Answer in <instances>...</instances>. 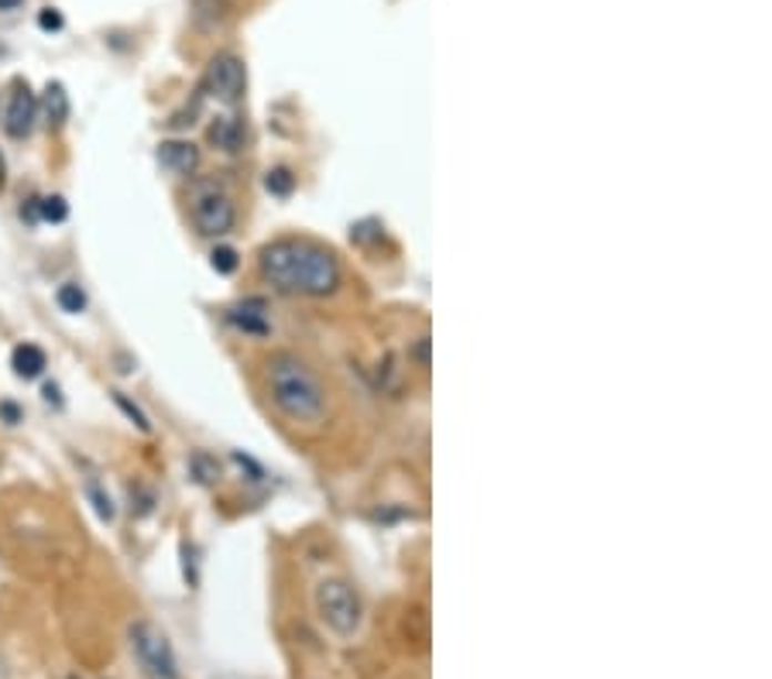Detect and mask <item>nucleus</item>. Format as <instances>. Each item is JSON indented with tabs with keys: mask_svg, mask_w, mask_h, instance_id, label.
Returning <instances> with one entry per match:
<instances>
[{
	"mask_svg": "<svg viewBox=\"0 0 772 679\" xmlns=\"http://www.w3.org/2000/svg\"><path fill=\"white\" fill-rule=\"evenodd\" d=\"M257 268H262V278L275 292L306 298L334 295L344 282L337 254L306 237H278L265 244L262 254H257Z\"/></svg>",
	"mask_w": 772,
	"mask_h": 679,
	"instance_id": "obj_1",
	"label": "nucleus"
},
{
	"mask_svg": "<svg viewBox=\"0 0 772 679\" xmlns=\"http://www.w3.org/2000/svg\"><path fill=\"white\" fill-rule=\"evenodd\" d=\"M265 382L275 408L296 426H319L326 419V388L319 374L296 354L278 351L265 364Z\"/></svg>",
	"mask_w": 772,
	"mask_h": 679,
	"instance_id": "obj_2",
	"label": "nucleus"
},
{
	"mask_svg": "<svg viewBox=\"0 0 772 679\" xmlns=\"http://www.w3.org/2000/svg\"><path fill=\"white\" fill-rule=\"evenodd\" d=\"M190 220L203 237H227L237 223V210H234L231 193L216 179H193Z\"/></svg>",
	"mask_w": 772,
	"mask_h": 679,
	"instance_id": "obj_3",
	"label": "nucleus"
},
{
	"mask_svg": "<svg viewBox=\"0 0 772 679\" xmlns=\"http://www.w3.org/2000/svg\"><path fill=\"white\" fill-rule=\"evenodd\" d=\"M128 646H131V656H134L144 679H179V662L172 652V641L149 618H138L128 628Z\"/></svg>",
	"mask_w": 772,
	"mask_h": 679,
	"instance_id": "obj_4",
	"label": "nucleus"
},
{
	"mask_svg": "<svg viewBox=\"0 0 772 679\" xmlns=\"http://www.w3.org/2000/svg\"><path fill=\"white\" fill-rule=\"evenodd\" d=\"M316 611H319V621L337 631V635H354L364 621V604H360V594L341 580V577H326L316 584Z\"/></svg>",
	"mask_w": 772,
	"mask_h": 679,
	"instance_id": "obj_5",
	"label": "nucleus"
},
{
	"mask_svg": "<svg viewBox=\"0 0 772 679\" xmlns=\"http://www.w3.org/2000/svg\"><path fill=\"white\" fill-rule=\"evenodd\" d=\"M244 62L231 52L216 55L210 65H206V80H203V90L220 100V103H237L244 97Z\"/></svg>",
	"mask_w": 772,
	"mask_h": 679,
	"instance_id": "obj_6",
	"label": "nucleus"
},
{
	"mask_svg": "<svg viewBox=\"0 0 772 679\" xmlns=\"http://www.w3.org/2000/svg\"><path fill=\"white\" fill-rule=\"evenodd\" d=\"M34 121H39V100H34V93L28 87H21L11 103H8V118H4V131L11 138H28L34 131Z\"/></svg>",
	"mask_w": 772,
	"mask_h": 679,
	"instance_id": "obj_7",
	"label": "nucleus"
},
{
	"mask_svg": "<svg viewBox=\"0 0 772 679\" xmlns=\"http://www.w3.org/2000/svg\"><path fill=\"white\" fill-rule=\"evenodd\" d=\"M224 320L241 330L244 336H268L272 333V323H268V313H265V302H257V298H247L241 302V306H231L224 313Z\"/></svg>",
	"mask_w": 772,
	"mask_h": 679,
	"instance_id": "obj_8",
	"label": "nucleus"
},
{
	"mask_svg": "<svg viewBox=\"0 0 772 679\" xmlns=\"http://www.w3.org/2000/svg\"><path fill=\"white\" fill-rule=\"evenodd\" d=\"M159 162L169 172H175V175H190L200 165V148L193 141H179V138L175 141H162L159 144Z\"/></svg>",
	"mask_w": 772,
	"mask_h": 679,
	"instance_id": "obj_9",
	"label": "nucleus"
},
{
	"mask_svg": "<svg viewBox=\"0 0 772 679\" xmlns=\"http://www.w3.org/2000/svg\"><path fill=\"white\" fill-rule=\"evenodd\" d=\"M11 367L21 382H34V377H42V371L49 367V357L39 344H18L11 354Z\"/></svg>",
	"mask_w": 772,
	"mask_h": 679,
	"instance_id": "obj_10",
	"label": "nucleus"
},
{
	"mask_svg": "<svg viewBox=\"0 0 772 679\" xmlns=\"http://www.w3.org/2000/svg\"><path fill=\"white\" fill-rule=\"evenodd\" d=\"M206 138H210V144L220 148V151H241V144H244V128H241L237 118H216V121L210 124Z\"/></svg>",
	"mask_w": 772,
	"mask_h": 679,
	"instance_id": "obj_11",
	"label": "nucleus"
},
{
	"mask_svg": "<svg viewBox=\"0 0 772 679\" xmlns=\"http://www.w3.org/2000/svg\"><path fill=\"white\" fill-rule=\"evenodd\" d=\"M45 118H49V124H65V118H69V97H65V90L59 87V83H49V90H45Z\"/></svg>",
	"mask_w": 772,
	"mask_h": 679,
	"instance_id": "obj_12",
	"label": "nucleus"
},
{
	"mask_svg": "<svg viewBox=\"0 0 772 679\" xmlns=\"http://www.w3.org/2000/svg\"><path fill=\"white\" fill-rule=\"evenodd\" d=\"M55 302L62 313H83L87 310V292L77 285V282H65L59 292H55Z\"/></svg>",
	"mask_w": 772,
	"mask_h": 679,
	"instance_id": "obj_13",
	"label": "nucleus"
},
{
	"mask_svg": "<svg viewBox=\"0 0 772 679\" xmlns=\"http://www.w3.org/2000/svg\"><path fill=\"white\" fill-rule=\"evenodd\" d=\"M210 264H213V272H216V275H234V272L241 268V257H237V251H234V247L220 244V247H213Z\"/></svg>",
	"mask_w": 772,
	"mask_h": 679,
	"instance_id": "obj_14",
	"label": "nucleus"
},
{
	"mask_svg": "<svg viewBox=\"0 0 772 679\" xmlns=\"http://www.w3.org/2000/svg\"><path fill=\"white\" fill-rule=\"evenodd\" d=\"M190 470L200 484H213L220 480V464L213 457H206V453H193V460H190Z\"/></svg>",
	"mask_w": 772,
	"mask_h": 679,
	"instance_id": "obj_15",
	"label": "nucleus"
},
{
	"mask_svg": "<svg viewBox=\"0 0 772 679\" xmlns=\"http://www.w3.org/2000/svg\"><path fill=\"white\" fill-rule=\"evenodd\" d=\"M114 405H118V408H121V412L128 415V419H131V423H134V426H138L141 433H152V423H149V415H144V412H141V408H138V405H134V402H131L128 395H124V392H114Z\"/></svg>",
	"mask_w": 772,
	"mask_h": 679,
	"instance_id": "obj_16",
	"label": "nucleus"
},
{
	"mask_svg": "<svg viewBox=\"0 0 772 679\" xmlns=\"http://www.w3.org/2000/svg\"><path fill=\"white\" fill-rule=\"evenodd\" d=\"M87 495H90V501H93V508H96V515L103 521H114V501H110V495H103V487L96 480H87Z\"/></svg>",
	"mask_w": 772,
	"mask_h": 679,
	"instance_id": "obj_17",
	"label": "nucleus"
},
{
	"mask_svg": "<svg viewBox=\"0 0 772 679\" xmlns=\"http://www.w3.org/2000/svg\"><path fill=\"white\" fill-rule=\"evenodd\" d=\"M292 185H296V179H292L288 169H272V172L265 175V189H268L272 196H288Z\"/></svg>",
	"mask_w": 772,
	"mask_h": 679,
	"instance_id": "obj_18",
	"label": "nucleus"
},
{
	"mask_svg": "<svg viewBox=\"0 0 772 679\" xmlns=\"http://www.w3.org/2000/svg\"><path fill=\"white\" fill-rule=\"evenodd\" d=\"M65 216H69V206H65L62 196H45V200H39V220H45V223H62Z\"/></svg>",
	"mask_w": 772,
	"mask_h": 679,
	"instance_id": "obj_19",
	"label": "nucleus"
},
{
	"mask_svg": "<svg viewBox=\"0 0 772 679\" xmlns=\"http://www.w3.org/2000/svg\"><path fill=\"white\" fill-rule=\"evenodd\" d=\"M39 24H42L45 31H59V28H62V14H59L55 8H45V11L39 14Z\"/></svg>",
	"mask_w": 772,
	"mask_h": 679,
	"instance_id": "obj_20",
	"label": "nucleus"
},
{
	"mask_svg": "<svg viewBox=\"0 0 772 679\" xmlns=\"http://www.w3.org/2000/svg\"><path fill=\"white\" fill-rule=\"evenodd\" d=\"M0 419H4L8 426H18L21 423V408L14 402H0Z\"/></svg>",
	"mask_w": 772,
	"mask_h": 679,
	"instance_id": "obj_21",
	"label": "nucleus"
},
{
	"mask_svg": "<svg viewBox=\"0 0 772 679\" xmlns=\"http://www.w3.org/2000/svg\"><path fill=\"white\" fill-rule=\"evenodd\" d=\"M4 182H8V162H4V155H0V189H4Z\"/></svg>",
	"mask_w": 772,
	"mask_h": 679,
	"instance_id": "obj_22",
	"label": "nucleus"
},
{
	"mask_svg": "<svg viewBox=\"0 0 772 679\" xmlns=\"http://www.w3.org/2000/svg\"><path fill=\"white\" fill-rule=\"evenodd\" d=\"M21 8V0H0V11H14Z\"/></svg>",
	"mask_w": 772,
	"mask_h": 679,
	"instance_id": "obj_23",
	"label": "nucleus"
},
{
	"mask_svg": "<svg viewBox=\"0 0 772 679\" xmlns=\"http://www.w3.org/2000/svg\"><path fill=\"white\" fill-rule=\"evenodd\" d=\"M45 402H59V388L55 385H45Z\"/></svg>",
	"mask_w": 772,
	"mask_h": 679,
	"instance_id": "obj_24",
	"label": "nucleus"
}]
</instances>
